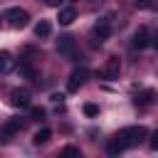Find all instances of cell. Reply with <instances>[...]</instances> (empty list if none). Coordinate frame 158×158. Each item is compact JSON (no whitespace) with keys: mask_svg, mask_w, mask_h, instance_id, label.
I'll list each match as a JSON object with an SVG mask.
<instances>
[{"mask_svg":"<svg viewBox=\"0 0 158 158\" xmlns=\"http://www.w3.org/2000/svg\"><path fill=\"white\" fill-rule=\"evenodd\" d=\"M148 136V131H146V126H126V128H121L111 141H109V146H106V151L111 153V156H116V153H123L126 148H133V146H138L143 138Z\"/></svg>","mask_w":158,"mask_h":158,"instance_id":"6da1fadb","label":"cell"},{"mask_svg":"<svg viewBox=\"0 0 158 158\" xmlns=\"http://www.w3.org/2000/svg\"><path fill=\"white\" fill-rule=\"evenodd\" d=\"M30 99H32V94H30V89H25V86L10 91V104H12V106L25 109V106H30Z\"/></svg>","mask_w":158,"mask_h":158,"instance_id":"277c9868","label":"cell"},{"mask_svg":"<svg viewBox=\"0 0 158 158\" xmlns=\"http://www.w3.org/2000/svg\"><path fill=\"white\" fill-rule=\"evenodd\" d=\"M74 49H77V42H74L72 35H64V37L57 40V52H59V54H64V57H74Z\"/></svg>","mask_w":158,"mask_h":158,"instance_id":"5b68a950","label":"cell"},{"mask_svg":"<svg viewBox=\"0 0 158 158\" xmlns=\"http://www.w3.org/2000/svg\"><path fill=\"white\" fill-rule=\"evenodd\" d=\"M17 72H20L25 79H37V69H35L32 64H27V62H22V64L17 67Z\"/></svg>","mask_w":158,"mask_h":158,"instance_id":"4fadbf2b","label":"cell"},{"mask_svg":"<svg viewBox=\"0 0 158 158\" xmlns=\"http://www.w3.org/2000/svg\"><path fill=\"white\" fill-rule=\"evenodd\" d=\"M44 114H47V111H44L42 106H32V109H30V116H32L35 121H42V118H44Z\"/></svg>","mask_w":158,"mask_h":158,"instance_id":"2e32d148","label":"cell"},{"mask_svg":"<svg viewBox=\"0 0 158 158\" xmlns=\"http://www.w3.org/2000/svg\"><path fill=\"white\" fill-rule=\"evenodd\" d=\"M62 153H64V156H81V153H79V148H74V146H67Z\"/></svg>","mask_w":158,"mask_h":158,"instance_id":"ac0fdd59","label":"cell"},{"mask_svg":"<svg viewBox=\"0 0 158 158\" xmlns=\"http://www.w3.org/2000/svg\"><path fill=\"white\" fill-rule=\"evenodd\" d=\"M109 35H111V15L101 17V20L94 25V30H91V47H101V42H104Z\"/></svg>","mask_w":158,"mask_h":158,"instance_id":"7a4b0ae2","label":"cell"},{"mask_svg":"<svg viewBox=\"0 0 158 158\" xmlns=\"http://www.w3.org/2000/svg\"><path fill=\"white\" fill-rule=\"evenodd\" d=\"M118 72H121V62L118 57H109L106 59V67H104V79H118Z\"/></svg>","mask_w":158,"mask_h":158,"instance_id":"ba28073f","label":"cell"},{"mask_svg":"<svg viewBox=\"0 0 158 158\" xmlns=\"http://www.w3.org/2000/svg\"><path fill=\"white\" fill-rule=\"evenodd\" d=\"M57 20H59V25L67 27V25H72V22L77 20V10H74V7H62L59 15H57Z\"/></svg>","mask_w":158,"mask_h":158,"instance_id":"9c48e42d","label":"cell"},{"mask_svg":"<svg viewBox=\"0 0 158 158\" xmlns=\"http://www.w3.org/2000/svg\"><path fill=\"white\" fill-rule=\"evenodd\" d=\"M7 69H12V57L10 52H0V72H7Z\"/></svg>","mask_w":158,"mask_h":158,"instance_id":"9a60e30c","label":"cell"},{"mask_svg":"<svg viewBox=\"0 0 158 158\" xmlns=\"http://www.w3.org/2000/svg\"><path fill=\"white\" fill-rule=\"evenodd\" d=\"M52 35V22L49 20H40L37 25H35V37L37 40H44V37H49Z\"/></svg>","mask_w":158,"mask_h":158,"instance_id":"30bf717a","label":"cell"},{"mask_svg":"<svg viewBox=\"0 0 158 158\" xmlns=\"http://www.w3.org/2000/svg\"><path fill=\"white\" fill-rule=\"evenodd\" d=\"M25 57H30V62H32V57H40V54H37V49H32V47H25Z\"/></svg>","mask_w":158,"mask_h":158,"instance_id":"ffe728a7","label":"cell"},{"mask_svg":"<svg viewBox=\"0 0 158 158\" xmlns=\"http://www.w3.org/2000/svg\"><path fill=\"white\" fill-rule=\"evenodd\" d=\"M151 148H153V151L158 148V133H153V136H151Z\"/></svg>","mask_w":158,"mask_h":158,"instance_id":"44dd1931","label":"cell"},{"mask_svg":"<svg viewBox=\"0 0 158 158\" xmlns=\"http://www.w3.org/2000/svg\"><path fill=\"white\" fill-rule=\"evenodd\" d=\"M49 138H52V131H49V128H40V131L32 136V143H35V146H42V143H47Z\"/></svg>","mask_w":158,"mask_h":158,"instance_id":"7c38bea8","label":"cell"},{"mask_svg":"<svg viewBox=\"0 0 158 158\" xmlns=\"http://www.w3.org/2000/svg\"><path fill=\"white\" fill-rule=\"evenodd\" d=\"M5 20H7L12 27L22 30V27H27V25H30V12H27V10H22V7H10V10L5 12Z\"/></svg>","mask_w":158,"mask_h":158,"instance_id":"3957f363","label":"cell"},{"mask_svg":"<svg viewBox=\"0 0 158 158\" xmlns=\"http://www.w3.org/2000/svg\"><path fill=\"white\" fill-rule=\"evenodd\" d=\"M86 77H89V72H86V69H74V72L69 74V81H67V89H69V91H79V86H84V81H86Z\"/></svg>","mask_w":158,"mask_h":158,"instance_id":"8992f818","label":"cell"},{"mask_svg":"<svg viewBox=\"0 0 158 158\" xmlns=\"http://www.w3.org/2000/svg\"><path fill=\"white\" fill-rule=\"evenodd\" d=\"M131 44H133L136 49H146V47L151 44V35H148V27H143V25H141V27L133 32V42H131Z\"/></svg>","mask_w":158,"mask_h":158,"instance_id":"52a82bcc","label":"cell"},{"mask_svg":"<svg viewBox=\"0 0 158 158\" xmlns=\"http://www.w3.org/2000/svg\"><path fill=\"white\" fill-rule=\"evenodd\" d=\"M17 131H22V121L20 118H10L5 123V133H17Z\"/></svg>","mask_w":158,"mask_h":158,"instance_id":"5bb4252c","label":"cell"},{"mask_svg":"<svg viewBox=\"0 0 158 158\" xmlns=\"http://www.w3.org/2000/svg\"><path fill=\"white\" fill-rule=\"evenodd\" d=\"M151 5H153V0H136V7H141V10H146Z\"/></svg>","mask_w":158,"mask_h":158,"instance_id":"d6986e66","label":"cell"},{"mask_svg":"<svg viewBox=\"0 0 158 158\" xmlns=\"http://www.w3.org/2000/svg\"><path fill=\"white\" fill-rule=\"evenodd\" d=\"M47 2H49V5H52V7H59V5H62V2H64V0H47Z\"/></svg>","mask_w":158,"mask_h":158,"instance_id":"7402d4cb","label":"cell"},{"mask_svg":"<svg viewBox=\"0 0 158 158\" xmlns=\"http://www.w3.org/2000/svg\"><path fill=\"white\" fill-rule=\"evenodd\" d=\"M84 114L89 118H94V116H99V106L96 104H84Z\"/></svg>","mask_w":158,"mask_h":158,"instance_id":"e0dca14e","label":"cell"},{"mask_svg":"<svg viewBox=\"0 0 158 158\" xmlns=\"http://www.w3.org/2000/svg\"><path fill=\"white\" fill-rule=\"evenodd\" d=\"M153 96H156V91H153V89H143V91H138V94H136V99H133V101H136L138 106H148V104L153 101Z\"/></svg>","mask_w":158,"mask_h":158,"instance_id":"8fae6325","label":"cell"}]
</instances>
